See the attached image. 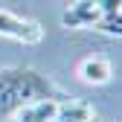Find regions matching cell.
Segmentation results:
<instances>
[{
	"mask_svg": "<svg viewBox=\"0 0 122 122\" xmlns=\"http://www.w3.org/2000/svg\"><path fill=\"white\" fill-rule=\"evenodd\" d=\"M38 99H52V102H67L70 96L58 90L47 76L35 70H0V116L15 113L20 105L38 102Z\"/></svg>",
	"mask_w": 122,
	"mask_h": 122,
	"instance_id": "1",
	"label": "cell"
},
{
	"mask_svg": "<svg viewBox=\"0 0 122 122\" xmlns=\"http://www.w3.org/2000/svg\"><path fill=\"white\" fill-rule=\"evenodd\" d=\"M0 35L12 38V41H20V44H38L44 38V29L38 20H29L20 18V15H12L6 9H0Z\"/></svg>",
	"mask_w": 122,
	"mask_h": 122,
	"instance_id": "2",
	"label": "cell"
},
{
	"mask_svg": "<svg viewBox=\"0 0 122 122\" xmlns=\"http://www.w3.org/2000/svg\"><path fill=\"white\" fill-rule=\"evenodd\" d=\"M102 18H105V12H102L99 0H79L61 15V23L70 29H79V26H96Z\"/></svg>",
	"mask_w": 122,
	"mask_h": 122,
	"instance_id": "3",
	"label": "cell"
},
{
	"mask_svg": "<svg viewBox=\"0 0 122 122\" xmlns=\"http://www.w3.org/2000/svg\"><path fill=\"white\" fill-rule=\"evenodd\" d=\"M55 111H58V102L38 99V102L20 105V108L12 113V119L15 122H55Z\"/></svg>",
	"mask_w": 122,
	"mask_h": 122,
	"instance_id": "4",
	"label": "cell"
},
{
	"mask_svg": "<svg viewBox=\"0 0 122 122\" xmlns=\"http://www.w3.org/2000/svg\"><path fill=\"white\" fill-rule=\"evenodd\" d=\"M111 76H113V70L105 58H84L79 64V79L87 84H105Z\"/></svg>",
	"mask_w": 122,
	"mask_h": 122,
	"instance_id": "5",
	"label": "cell"
},
{
	"mask_svg": "<svg viewBox=\"0 0 122 122\" xmlns=\"http://www.w3.org/2000/svg\"><path fill=\"white\" fill-rule=\"evenodd\" d=\"M93 119V111H90L87 102L79 99H67V102H58V111H55V122H90Z\"/></svg>",
	"mask_w": 122,
	"mask_h": 122,
	"instance_id": "6",
	"label": "cell"
}]
</instances>
